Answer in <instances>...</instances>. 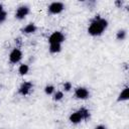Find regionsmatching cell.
Here are the masks:
<instances>
[{
  "label": "cell",
  "mask_w": 129,
  "mask_h": 129,
  "mask_svg": "<svg viewBox=\"0 0 129 129\" xmlns=\"http://www.w3.org/2000/svg\"><path fill=\"white\" fill-rule=\"evenodd\" d=\"M108 26H109L108 20L106 18L102 17L101 15L97 14L94 16V18L91 19V21L88 25V28H87V32L89 35H91L93 37L101 36L107 30Z\"/></svg>",
  "instance_id": "cell-1"
},
{
  "label": "cell",
  "mask_w": 129,
  "mask_h": 129,
  "mask_svg": "<svg viewBox=\"0 0 129 129\" xmlns=\"http://www.w3.org/2000/svg\"><path fill=\"white\" fill-rule=\"evenodd\" d=\"M90 118H91L90 110L87 109L86 107H81L70 114L69 121L74 125H78L83 121H88Z\"/></svg>",
  "instance_id": "cell-2"
},
{
  "label": "cell",
  "mask_w": 129,
  "mask_h": 129,
  "mask_svg": "<svg viewBox=\"0 0 129 129\" xmlns=\"http://www.w3.org/2000/svg\"><path fill=\"white\" fill-rule=\"evenodd\" d=\"M66 9V5L62 2L59 1H53L47 6V12L51 15H57L60 14Z\"/></svg>",
  "instance_id": "cell-3"
},
{
  "label": "cell",
  "mask_w": 129,
  "mask_h": 129,
  "mask_svg": "<svg viewBox=\"0 0 129 129\" xmlns=\"http://www.w3.org/2000/svg\"><path fill=\"white\" fill-rule=\"evenodd\" d=\"M23 57V52L22 50L15 46L14 48H12V50L9 52V55H8V59H9V62L12 63V64H16V63H19L21 61Z\"/></svg>",
  "instance_id": "cell-4"
},
{
  "label": "cell",
  "mask_w": 129,
  "mask_h": 129,
  "mask_svg": "<svg viewBox=\"0 0 129 129\" xmlns=\"http://www.w3.org/2000/svg\"><path fill=\"white\" fill-rule=\"evenodd\" d=\"M30 13V7L28 5H20L16 8L15 13H14V17L16 20H23L26 18V16H28V14Z\"/></svg>",
  "instance_id": "cell-5"
},
{
  "label": "cell",
  "mask_w": 129,
  "mask_h": 129,
  "mask_svg": "<svg viewBox=\"0 0 129 129\" xmlns=\"http://www.w3.org/2000/svg\"><path fill=\"white\" fill-rule=\"evenodd\" d=\"M74 97L78 100H88L90 97H91V92L88 88L86 87H78L75 89V92H74Z\"/></svg>",
  "instance_id": "cell-6"
},
{
  "label": "cell",
  "mask_w": 129,
  "mask_h": 129,
  "mask_svg": "<svg viewBox=\"0 0 129 129\" xmlns=\"http://www.w3.org/2000/svg\"><path fill=\"white\" fill-rule=\"evenodd\" d=\"M32 90H33L32 82L24 81V82H22L20 84V86H19V88L17 90V93H18V95H20L22 97H26V96H28L31 93Z\"/></svg>",
  "instance_id": "cell-7"
},
{
  "label": "cell",
  "mask_w": 129,
  "mask_h": 129,
  "mask_svg": "<svg viewBox=\"0 0 129 129\" xmlns=\"http://www.w3.org/2000/svg\"><path fill=\"white\" fill-rule=\"evenodd\" d=\"M66 41V35L63 32L59 31V30H56V31H53L49 37H48V43H58V44H62L63 42Z\"/></svg>",
  "instance_id": "cell-8"
},
{
  "label": "cell",
  "mask_w": 129,
  "mask_h": 129,
  "mask_svg": "<svg viewBox=\"0 0 129 129\" xmlns=\"http://www.w3.org/2000/svg\"><path fill=\"white\" fill-rule=\"evenodd\" d=\"M20 31L23 34H34L37 31V26L33 22H30V23L26 24L25 26H23Z\"/></svg>",
  "instance_id": "cell-9"
},
{
  "label": "cell",
  "mask_w": 129,
  "mask_h": 129,
  "mask_svg": "<svg viewBox=\"0 0 129 129\" xmlns=\"http://www.w3.org/2000/svg\"><path fill=\"white\" fill-rule=\"evenodd\" d=\"M129 100V88L128 87H125L118 95L117 97V102L118 103H121V102H126Z\"/></svg>",
  "instance_id": "cell-10"
},
{
  "label": "cell",
  "mask_w": 129,
  "mask_h": 129,
  "mask_svg": "<svg viewBox=\"0 0 129 129\" xmlns=\"http://www.w3.org/2000/svg\"><path fill=\"white\" fill-rule=\"evenodd\" d=\"M61 44H58V43H50L49 46H48V51L49 53L51 54H56V53H59L61 51Z\"/></svg>",
  "instance_id": "cell-11"
},
{
  "label": "cell",
  "mask_w": 129,
  "mask_h": 129,
  "mask_svg": "<svg viewBox=\"0 0 129 129\" xmlns=\"http://www.w3.org/2000/svg\"><path fill=\"white\" fill-rule=\"evenodd\" d=\"M116 39L118 41H123L126 39L127 37V30L126 29H119L117 32H116V35H115Z\"/></svg>",
  "instance_id": "cell-12"
},
{
  "label": "cell",
  "mask_w": 129,
  "mask_h": 129,
  "mask_svg": "<svg viewBox=\"0 0 129 129\" xmlns=\"http://www.w3.org/2000/svg\"><path fill=\"white\" fill-rule=\"evenodd\" d=\"M29 73V66L27 63H21L18 67V74L20 76H26Z\"/></svg>",
  "instance_id": "cell-13"
},
{
  "label": "cell",
  "mask_w": 129,
  "mask_h": 129,
  "mask_svg": "<svg viewBox=\"0 0 129 129\" xmlns=\"http://www.w3.org/2000/svg\"><path fill=\"white\" fill-rule=\"evenodd\" d=\"M43 91H44L45 95H47V96H51V95H53L54 92H55V87H54L53 85H51V84H48V85H46V86L44 87Z\"/></svg>",
  "instance_id": "cell-14"
},
{
  "label": "cell",
  "mask_w": 129,
  "mask_h": 129,
  "mask_svg": "<svg viewBox=\"0 0 129 129\" xmlns=\"http://www.w3.org/2000/svg\"><path fill=\"white\" fill-rule=\"evenodd\" d=\"M52 96H53L52 99H53L54 102H59V101H61L63 99L64 94H63L62 91H56V92H54V94Z\"/></svg>",
  "instance_id": "cell-15"
},
{
  "label": "cell",
  "mask_w": 129,
  "mask_h": 129,
  "mask_svg": "<svg viewBox=\"0 0 129 129\" xmlns=\"http://www.w3.org/2000/svg\"><path fill=\"white\" fill-rule=\"evenodd\" d=\"M72 89H73V84H72L70 81H67V82L63 83V85H62V90H63L64 92H70Z\"/></svg>",
  "instance_id": "cell-16"
},
{
  "label": "cell",
  "mask_w": 129,
  "mask_h": 129,
  "mask_svg": "<svg viewBox=\"0 0 129 129\" xmlns=\"http://www.w3.org/2000/svg\"><path fill=\"white\" fill-rule=\"evenodd\" d=\"M7 12L4 10V11H2L1 13H0V24H3L5 21H6V19H7Z\"/></svg>",
  "instance_id": "cell-17"
},
{
  "label": "cell",
  "mask_w": 129,
  "mask_h": 129,
  "mask_svg": "<svg viewBox=\"0 0 129 129\" xmlns=\"http://www.w3.org/2000/svg\"><path fill=\"white\" fill-rule=\"evenodd\" d=\"M114 4H115L118 8H121L122 5H123V1H121V0H116V1L114 2Z\"/></svg>",
  "instance_id": "cell-18"
},
{
  "label": "cell",
  "mask_w": 129,
  "mask_h": 129,
  "mask_svg": "<svg viewBox=\"0 0 129 129\" xmlns=\"http://www.w3.org/2000/svg\"><path fill=\"white\" fill-rule=\"evenodd\" d=\"M94 129H107V126L104 124H98Z\"/></svg>",
  "instance_id": "cell-19"
},
{
  "label": "cell",
  "mask_w": 129,
  "mask_h": 129,
  "mask_svg": "<svg viewBox=\"0 0 129 129\" xmlns=\"http://www.w3.org/2000/svg\"><path fill=\"white\" fill-rule=\"evenodd\" d=\"M2 11H4V8H3V5L0 3V13H1Z\"/></svg>",
  "instance_id": "cell-20"
}]
</instances>
